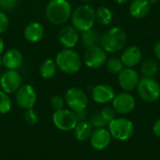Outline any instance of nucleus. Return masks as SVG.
<instances>
[{"label": "nucleus", "mask_w": 160, "mask_h": 160, "mask_svg": "<svg viewBox=\"0 0 160 160\" xmlns=\"http://www.w3.org/2000/svg\"><path fill=\"white\" fill-rule=\"evenodd\" d=\"M71 14L72 8L68 0H50L45 8L46 18L55 25L67 22Z\"/></svg>", "instance_id": "1"}, {"label": "nucleus", "mask_w": 160, "mask_h": 160, "mask_svg": "<svg viewBox=\"0 0 160 160\" xmlns=\"http://www.w3.org/2000/svg\"><path fill=\"white\" fill-rule=\"evenodd\" d=\"M127 42V34L122 27L113 26L108 29L102 36L100 40L101 47L106 52H118L122 51Z\"/></svg>", "instance_id": "2"}, {"label": "nucleus", "mask_w": 160, "mask_h": 160, "mask_svg": "<svg viewBox=\"0 0 160 160\" xmlns=\"http://www.w3.org/2000/svg\"><path fill=\"white\" fill-rule=\"evenodd\" d=\"M57 68L66 74L77 73L82 65V59L79 52L72 49H64L60 51L55 57Z\"/></svg>", "instance_id": "3"}, {"label": "nucleus", "mask_w": 160, "mask_h": 160, "mask_svg": "<svg viewBox=\"0 0 160 160\" xmlns=\"http://www.w3.org/2000/svg\"><path fill=\"white\" fill-rule=\"evenodd\" d=\"M70 18L72 26L75 27L78 31L83 32L89 30L93 28L96 22L95 9L87 4L81 5L75 8Z\"/></svg>", "instance_id": "4"}, {"label": "nucleus", "mask_w": 160, "mask_h": 160, "mask_svg": "<svg viewBox=\"0 0 160 160\" xmlns=\"http://www.w3.org/2000/svg\"><path fill=\"white\" fill-rule=\"evenodd\" d=\"M109 132L112 137L118 141H128L134 134V125L132 121L125 117H115L109 122Z\"/></svg>", "instance_id": "5"}, {"label": "nucleus", "mask_w": 160, "mask_h": 160, "mask_svg": "<svg viewBox=\"0 0 160 160\" xmlns=\"http://www.w3.org/2000/svg\"><path fill=\"white\" fill-rule=\"evenodd\" d=\"M136 89L138 95L143 101L152 103L160 98V84L154 78L143 77L140 80Z\"/></svg>", "instance_id": "6"}, {"label": "nucleus", "mask_w": 160, "mask_h": 160, "mask_svg": "<svg viewBox=\"0 0 160 160\" xmlns=\"http://www.w3.org/2000/svg\"><path fill=\"white\" fill-rule=\"evenodd\" d=\"M65 102L74 112L86 109L88 105V97L85 92L79 87H70L65 94Z\"/></svg>", "instance_id": "7"}, {"label": "nucleus", "mask_w": 160, "mask_h": 160, "mask_svg": "<svg viewBox=\"0 0 160 160\" xmlns=\"http://www.w3.org/2000/svg\"><path fill=\"white\" fill-rule=\"evenodd\" d=\"M76 113L70 109H61L54 111L52 115V123L61 131L74 130L78 124Z\"/></svg>", "instance_id": "8"}, {"label": "nucleus", "mask_w": 160, "mask_h": 160, "mask_svg": "<svg viewBox=\"0 0 160 160\" xmlns=\"http://www.w3.org/2000/svg\"><path fill=\"white\" fill-rule=\"evenodd\" d=\"M108 59L107 52L101 46H94L86 49L82 61L84 65L92 69H97L105 65Z\"/></svg>", "instance_id": "9"}, {"label": "nucleus", "mask_w": 160, "mask_h": 160, "mask_svg": "<svg viewBox=\"0 0 160 160\" xmlns=\"http://www.w3.org/2000/svg\"><path fill=\"white\" fill-rule=\"evenodd\" d=\"M17 105L23 110L34 108L37 101V93L35 88L30 84H22L15 93Z\"/></svg>", "instance_id": "10"}, {"label": "nucleus", "mask_w": 160, "mask_h": 160, "mask_svg": "<svg viewBox=\"0 0 160 160\" xmlns=\"http://www.w3.org/2000/svg\"><path fill=\"white\" fill-rule=\"evenodd\" d=\"M22 76L17 70L7 69L0 77V87L7 94H14L22 85Z\"/></svg>", "instance_id": "11"}, {"label": "nucleus", "mask_w": 160, "mask_h": 160, "mask_svg": "<svg viewBox=\"0 0 160 160\" xmlns=\"http://www.w3.org/2000/svg\"><path fill=\"white\" fill-rule=\"evenodd\" d=\"M136 102L134 97L128 93H119L112 99V108L118 114H128L131 112L135 108Z\"/></svg>", "instance_id": "12"}, {"label": "nucleus", "mask_w": 160, "mask_h": 160, "mask_svg": "<svg viewBox=\"0 0 160 160\" xmlns=\"http://www.w3.org/2000/svg\"><path fill=\"white\" fill-rule=\"evenodd\" d=\"M139 82L140 78L138 72L131 68H123L118 73V83L126 92H130L136 89Z\"/></svg>", "instance_id": "13"}, {"label": "nucleus", "mask_w": 160, "mask_h": 160, "mask_svg": "<svg viewBox=\"0 0 160 160\" xmlns=\"http://www.w3.org/2000/svg\"><path fill=\"white\" fill-rule=\"evenodd\" d=\"M79 40V31L73 26H65L58 33V41L65 49L74 48Z\"/></svg>", "instance_id": "14"}, {"label": "nucleus", "mask_w": 160, "mask_h": 160, "mask_svg": "<svg viewBox=\"0 0 160 160\" xmlns=\"http://www.w3.org/2000/svg\"><path fill=\"white\" fill-rule=\"evenodd\" d=\"M91 146L98 151L106 149L111 143L112 136L106 128H96L90 136Z\"/></svg>", "instance_id": "15"}, {"label": "nucleus", "mask_w": 160, "mask_h": 160, "mask_svg": "<svg viewBox=\"0 0 160 160\" xmlns=\"http://www.w3.org/2000/svg\"><path fill=\"white\" fill-rule=\"evenodd\" d=\"M115 97L114 90L108 84H98L92 89V98L98 104H107Z\"/></svg>", "instance_id": "16"}, {"label": "nucleus", "mask_w": 160, "mask_h": 160, "mask_svg": "<svg viewBox=\"0 0 160 160\" xmlns=\"http://www.w3.org/2000/svg\"><path fill=\"white\" fill-rule=\"evenodd\" d=\"M22 61L23 57L22 52L15 48L8 49L4 52L2 56L3 66L7 69L10 70H17L19 68H21V66L22 65Z\"/></svg>", "instance_id": "17"}, {"label": "nucleus", "mask_w": 160, "mask_h": 160, "mask_svg": "<svg viewBox=\"0 0 160 160\" xmlns=\"http://www.w3.org/2000/svg\"><path fill=\"white\" fill-rule=\"evenodd\" d=\"M142 51L139 47L131 45L126 48L121 54V61L127 68H134L139 65L142 60Z\"/></svg>", "instance_id": "18"}, {"label": "nucleus", "mask_w": 160, "mask_h": 160, "mask_svg": "<svg viewBox=\"0 0 160 160\" xmlns=\"http://www.w3.org/2000/svg\"><path fill=\"white\" fill-rule=\"evenodd\" d=\"M44 33V27L41 23L38 22H32L25 26L23 36L27 41L31 43H37L42 39Z\"/></svg>", "instance_id": "19"}, {"label": "nucleus", "mask_w": 160, "mask_h": 160, "mask_svg": "<svg viewBox=\"0 0 160 160\" xmlns=\"http://www.w3.org/2000/svg\"><path fill=\"white\" fill-rule=\"evenodd\" d=\"M150 4L147 0H133L129 5V14L135 19H142L148 15Z\"/></svg>", "instance_id": "20"}, {"label": "nucleus", "mask_w": 160, "mask_h": 160, "mask_svg": "<svg viewBox=\"0 0 160 160\" xmlns=\"http://www.w3.org/2000/svg\"><path fill=\"white\" fill-rule=\"evenodd\" d=\"M80 40H81L82 45L85 49H88L94 46H98L100 44L101 36L98 31L91 28L89 30L82 32L80 36Z\"/></svg>", "instance_id": "21"}, {"label": "nucleus", "mask_w": 160, "mask_h": 160, "mask_svg": "<svg viewBox=\"0 0 160 160\" xmlns=\"http://www.w3.org/2000/svg\"><path fill=\"white\" fill-rule=\"evenodd\" d=\"M93 132V126L89 121H80L74 128V134L78 141L84 142L88 140Z\"/></svg>", "instance_id": "22"}, {"label": "nucleus", "mask_w": 160, "mask_h": 160, "mask_svg": "<svg viewBox=\"0 0 160 160\" xmlns=\"http://www.w3.org/2000/svg\"><path fill=\"white\" fill-rule=\"evenodd\" d=\"M38 71H39L40 76L43 79L49 80V79L53 78L57 71V66H56L55 60L51 59V58L44 60L39 66Z\"/></svg>", "instance_id": "23"}, {"label": "nucleus", "mask_w": 160, "mask_h": 160, "mask_svg": "<svg viewBox=\"0 0 160 160\" xmlns=\"http://www.w3.org/2000/svg\"><path fill=\"white\" fill-rule=\"evenodd\" d=\"M158 68H159V66L155 59L147 58L142 62L141 66V72L143 75V77L153 78L158 73Z\"/></svg>", "instance_id": "24"}, {"label": "nucleus", "mask_w": 160, "mask_h": 160, "mask_svg": "<svg viewBox=\"0 0 160 160\" xmlns=\"http://www.w3.org/2000/svg\"><path fill=\"white\" fill-rule=\"evenodd\" d=\"M96 22L102 25H108L112 20V13L107 7H98L96 10Z\"/></svg>", "instance_id": "25"}, {"label": "nucleus", "mask_w": 160, "mask_h": 160, "mask_svg": "<svg viewBox=\"0 0 160 160\" xmlns=\"http://www.w3.org/2000/svg\"><path fill=\"white\" fill-rule=\"evenodd\" d=\"M105 65L107 70L112 74H118L124 68V65L121 59L117 57H112L110 59H107Z\"/></svg>", "instance_id": "26"}, {"label": "nucleus", "mask_w": 160, "mask_h": 160, "mask_svg": "<svg viewBox=\"0 0 160 160\" xmlns=\"http://www.w3.org/2000/svg\"><path fill=\"white\" fill-rule=\"evenodd\" d=\"M12 107L11 99L8 94L5 93L3 90H0V114L8 113Z\"/></svg>", "instance_id": "27"}, {"label": "nucleus", "mask_w": 160, "mask_h": 160, "mask_svg": "<svg viewBox=\"0 0 160 160\" xmlns=\"http://www.w3.org/2000/svg\"><path fill=\"white\" fill-rule=\"evenodd\" d=\"M89 122L91 123V125L93 126V128H105L108 126V124H109V123L102 117L100 112H95V113L92 115V117H91V119H90Z\"/></svg>", "instance_id": "28"}, {"label": "nucleus", "mask_w": 160, "mask_h": 160, "mask_svg": "<svg viewBox=\"0 0 160 160\" xmlns=\"http://www.w3.org/2000/svg\"><path fill=\"white\" fill-rule=\"evenodd\" d=\"M24 121L26 122V124H28L30 126H35L38 121V112L33 108L25 110V112H24Z\"/></svg>", "instance_id": "29"}, {"label": "nucleus", "mask_w": 160, "mask_h": 160, "mask_svg": "<svg viewBox=\"0 0 160 160\" xmlns=\"http://www.w3.org/2000/svg\"><path fill=\"white\" fill-rule=\"evenodd\" d=\"M65 104H66L65 98L63 97H61L60 95H55L51 98V106L54 111L64 109Z\"/></svg>", "instance_id": "30"}, {"label": "nucleus", "mask_w": 160, "mask_h": 160, "mask_svg": "<svg viewBox=\"0 0 160 160\" xmlns=\"http://www.w3.org/2000/svg\"><path fill=\"white\" fill-rule=\"evenodd\" d=\"M100 113L102 115V117L109 123L111 122L112 120H113L115 118V111L113 110L112 107H105L103 108L101 111H100Z\"/></svg>", "instance_id": "31"}, {"label": "nucleus", "mask_w": 160, "mask_h": 160, "mask_svg": "<svg viewBox=\"0 0 160 160\" xmlns=\"http://www.w3.org/2000/svg\"><path fill=\"white\" fill-rule=\"evenodd\" d=\"M19 0H0V8L5 11H10L18 5Z\"/></svg>", "instance_id": "32"}, {"label": "nucleus", "mask_w": 160, "mask_h": 160, "mask_svg": "<svg viewBox=\"0 0 160 160\" xmlns=\"http://www.w3.org/2000/svg\"><path fill=\"white\" fill-rule=\"evenodd\" d=\"M8 24H9V21L7 14L4 11L0 10V34L4 33L8 29Z\"/></svg>", "instance_id": "33"}, {"label": "nucleus", "mask_w": 160, "mask_h": 160, "mask_svg": "<svg viewBox=\"0 0 160 160\" xmlns=\"http://www.w3.org/2000/svg\"><path fill=\"white\" fill-rule=\"evenodd\" d=\"M153 132L154 134L160 138V119H158L155 124H154V127H153Z\"/></svg>", "instance_id": "34"}, {"label": "nucleus", "mask_w": 160, "mask_h": 160, "mask_svg": "<svg viewBox=\"0 0 160 160\" xmlns=\"http://www.w3.org/2000/svg\"><path fill=\"white\" fill-rule=\"evenodd\" d=\"M153 51H154V54H155L156 58L160 60V41H158V42L154 45Z\"/></svg>", "instance_id": "35"}, {"label": "nucleus", "mask_w": 160, "mask_h": 160, "mask_svg": "<svg viewBox=\"0 0 160 160\" xmlns=\"http://www.w3.org/2000/svg\"><path fill=\"white\" fill-rule=\"evenodd\" d=\"M76 115H77V118H78V121H84L86 119V116H87V112L85 110L83 111H81V112H75Z\"/></svg>", "instance_id": "36"}, {"label": "nucleus", "mask_w": 160, "mask_h": 160, "mask_svg": "<svg viewBox=\"0 0 160 160\" xmlns=\"http://www.w3.org/2000/svg\"><path fill=\"white\" fill-rule=\"evenodd\" d=\"M4 49H5V43H4L3 39L0 38V55H1V53L4 52Z\"/></svg>", "instance_id": "37"}, {"label": "nucleus", "mask_w": 160, "mask_h": 160, "mask_svg": "<svg viewBox=\"0 0 160 160\" xmlns=\"http://www.w3.org/2000/svg\"><path fill=\"white\" fill-rule=\"evenodd\" d=\"M116 3H118V4H124V3H127L128 1H129V0H114Z\"/></svg>", "instance_id": "38"}, {"label": "nucleus", "mask_w": 160, "mask_h": 160, "mask_svg": "<svg viewBox=\"0 0 160 160\" xmlns=\"http://www.w3.org/2000/svg\"><path fill=\"white\" fill-rule=\"evenodd\" d=\"M149 2L150 5H154V4H157L158 2V0H147Z\"/></svg>", "instance_id": "39"}, {"label": "nucleus", "mask_w": 160, "mask_h": 160, "mask_svg": "<svg viewBox=\"0 0 160 160\" xmlns=\"http://www.w3.org/2000/svg\"><path fill=\"white\" fill-rule=\"evenodd\" d=\"M2 66H3V63H2V57L0 56V68H1Z\"/></svg>", "instance_id": "40"}, {"label": "nucleus", "mask_w": 160, "mask_h": 160, "mask_svg": "<svg viewBox=\"0 0 160 160\" xmlns=\"http://www.w3.org/2000/svg\"><path fill=\"white\" fill-rule=\"evenodd\" d=\"M82 1H83V2H85V3H88V2H91V1H93V0H82Z\"/></svg>", "instance_id": "41"}, {"label": "nucleus", "mask_w": 160, "mask_h": 160, "mask_svg": "<svg viewBox=\"0 0 160 160\" xmlns=\"http://www.w3.org/2000/svg\"><path fill=\"white\" fill-rule=\"evenodd\" d=\"M0 77H1V76H0Z\"/></svg>", "instance_id": "42"}]
</instances>
